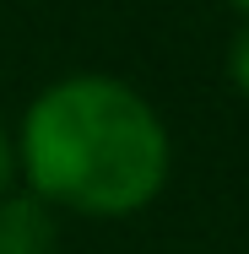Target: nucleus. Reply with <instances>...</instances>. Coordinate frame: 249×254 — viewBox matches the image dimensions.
Segmentation results:
<instances>
[{
  "label": "nucleus",
  "instance_id": "f257e3e1",
  "mask_svg": "<svg viewBox=\"0 0 249 254\" xmlns=\"http://www.w3.org/2000/svg\"><path fill=\"white\" fill-rule=\"evenodd\" d=\"M22 152L38 195L92 216L147 205L168 173V135L157 114L103 76L49 87L27 114Z\"/></svg>",
  "mask_w": 249,
  "mask_h": 254
},
{
  "label": "nucleus",
  "instance_id": "f03ea898",
  "mask_svg": "<svg viewBox=\"0 0 249 254\" xmlns=\"http://www.w3.org/2000/svg\"><path fill=\"white\" fill-rule=\"evenodd\" d=\"M0 254H54V222L38 200H0Z\"/></svg>",
  "mask_w": 249,
  "mask_h": 254
},
{
  "label": "nucleus",
  "instance_id": "7ed1b4c3",
  "mask_svg": "<svg viewBox=\"0 0 249 254\" xmlns=\"http://www.w3.org/2000/svg\"><path fill=\"white\" fill-rule=\"evenodd\" d=\"M228 70H233V81L249 92V27L233 38V54H228Z\"/></svg>",
  "mask_w": 249,
  "mask_h": 254
},
{
  "label": "nucleus",
  "instance_id": "20e7f679",
  "mask_svg": "<svg viewBox=\"0 0 249 254\" xmlns=\"http://www.w3.org/2000/svg\"><path fill=\"white\" fill-rule=\"evenodd\" d=\"M5 179H11V146H5V135H0V190H5Z\"/></svg>",
  "mask_w": 249,
  "mask_h": 254
},
{
  "label": "nucleus",
  "instance_id": "39448f33",
  "mask_svg": "<svg viewBox=\"0 0 249 254\" xmlns=\"http://www.w3.org/2000/svg\"><path fill=\"white\" fill-rule=\"evenodd\" d=\"M233 5H239V11H249V0H233Z\"/></svg>",
  "mask_w": 249,
  "mask_h": 254
}]
</instances>
